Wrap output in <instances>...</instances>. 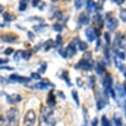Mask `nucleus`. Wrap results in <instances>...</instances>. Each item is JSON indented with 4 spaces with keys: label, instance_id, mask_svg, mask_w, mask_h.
Segmentation results:
<instances>
[{
    "label": "nucleus",
    "instance_id": "1",
    "mask_svg": "<svg viewBox=\"0 0 126 126\" xmlns=\"http://www.w3.org/2000/svg\"><path fill=\"white\" fill-rule=\"evenodd\" d=\"M56 119L53 116V110L51 107H44L41 112L40 126H56Z\"/></svg>",
    "mask_w": 126,
    "mask_h": 126
},
{
    "label": "nucleus",
    "instance_id": "2",
    "mask_svg": "<svg viewBox=\"0 0 126 126\" xmlns=\"http://www.w3.org/2000/svg\"><path fill=\"white\" fill-rule=\"evenodd\" d=\"M7 123L9 126L19 125V111L16 108H11L7 112Z\"/></svg>",
    "mask_w": 126,
    "mask_h": 126
},
{
    "label": "nucleus",
    "instance_id": "3",
    "mask_svg": "<svg viewBox=\"0 0 126 126\" xmlns=\"http://www.w3.org/2000/svg\"><path fill=\"white\" fill-rule=\"evenodd\" d=\"M36 122V113L34 110L30 109L24 116V124L26 126H33Z\"/></svg>",
    "mask_w": 126,
    "mask_h": 126
},
{
    "label": "nucleus",
    "instance_id": "4",
    "mask_svg": "<svg viewBox=\"0 0 126 126\" xmlns=\"http://www.w3.org/2000/svg\"><path fill=\"white\" fill-rule=\"evenodd\" d=\"M76 69H81L82 71H90L92 69V63L88 59H82L79 62V64L76 66Z\"/></svg>",
    "mask_w": 126,
    "mask_h": 126
},
{
    "label": "nucleus",
    "instance_id": "5",
    "mask_svg": "<svg viewBox=\"0 0 126 126\" xmlns=\"http://www.w3.org/2000/svg\"><path fill=\"white\" fill-rule=\"evenodd\" d=\"M106 26L108 28V30L110 31H114L117 26H118V21L116 18L114 17H108L107 18V21H106Z\"/></svg>",
    "mask_w": 126,
    "mask_h": 126
},
{
    "label": "nucleus",
    "instance_id": "6",
    "mask_svg": "<svg viewBox=\"0 0 126 126\" xmlns=\"http://www.w3.org/2000/svg\"><path fill=\"white\" fill-rule=\"evenodd\" d=\"M85 37L86 39L89 41V42H93L94 40H95L96 38V34H95V30H94L93 28L89 27L85 30Z\"/></svg>",
    "mask_w": 126,
    "mask_h": 126
},
{
    "label": "nucleus",
    "instance_id": "7",
    "mask_svg": "<svg viewBox=\"0 0 126 126\" xmlns=\"http://www.w3.org/2000/svg\"><path fill=\"white\" fill-rule=\"evenodd\" d=\"M102 84H103V87L105 90H107L108 88L111 87L112 85V79H111V76L110 74H105L103 79H102Z\"/></svg>",
    "mask_w": 126,
    "mask_h": 126
},
{
    "label": "nucleus",
    "instance_id": "8",
    "mask_svg": "<svg viewBox=\"0 0 126 126\" xmlns=\"http://www.w3.org/2000/svg\"><path fill=\"white\" fill-rule=\"evenodd\" d=\"M114 91H115V94L119 97V98H124L125 96H126V93H125V90H124V87L121 85V84H119V83H117L116 85H115V87H114Z\"/></svg>",
    "mask_w": 126,
    "mask_h": 126
},
{
    "label": "nucleus",
    "instance_id": "9",
    "mask_svg": "<svg viewBox=\"0 0 126 126\" xmlns=\"http://www.w3.org/2000/svg\"><path fill=\"white\" fill-rule=\"evenodd\" d=\"M6 100L10 104H14V103H17V102L21 101V96L18 95V94H16V93H14V94H11V95H6Z\"/></svg>",
    "mask_w": 126,
    "mask_h": 126
},
{
    "label": "nucleus",
    "instance_id": "10",
    "mask_svg": "<svg viewBox=\"0 0 126 126\" xmlns=\"http://www.w3.org/2000/svg\"><path fill=\"white\" fill-rule=\"evenodd\" d=\"M16 38L17 37L15 35H11V34H4L0 36V39L6 43H14L16 41Z\"/></svg>",
    "mask_w": 126,
    "mask_h": 126
},
{
    "label": "nucleus",
    "instance_id": "11",
    "mask_svg": "<svg viewBox=\"0 0 126 126\" xmlns=\"http://www.w3.org/2000/svg\"><path fill=\"white\" fill-rule=\"evenodd\" d=\"M47 104L49 107H53L56 105V96H55V94L54 92H50L49 93V95H48V98H47Z\"/></svg>",
    "mask_w": 126,
    "mask_h": 126
},
{
    "label": "nucleus",
    "instance_id": "12",
    "mask_svg": "<svg viewBox=\"0 0 126 126\" xmlns=\"http://www.w3.org/2000/svg\"><path fill=\"white\" fill-rule=\"evenodd\" d=\"M85 4H86V9L88 12H93L97 9L96 3H94L92 0H85Z\"/></svg>",
    "mask_w": 126,
    "mask_h": 126
},
{
    "label": "nucleus",
    "instance_id": "13",
    "mask_svg": "<svg viewBox=\"0 0 126 126\" xmlns=\"http://www.w3.org/2000/svg\"><path fill=\"white\" fill-rule=\"evenodd\" d=\"M79 22L81 25H87L89 23V16L86 13H81L79 17Z\"/></svg>",
    "mask_w": 126,
    "mask_h": 126
},
{
    "label": "nucleus",
    "instance_id": "14",
    "mask_svg": "<svg viewBox=\"0 0 126 126\" xmlns=\"http://www.w3.org/2000/svg\"><path fill=\"white\" fill-rule=\"evenodd\" d=\"M66 52H67L68 57H74V56L76 55V53H77V49H76V47H75L74 44H70V45L67 47Z\"/></svg>",
    "mask_w": 126,
    "mask_h": 126
},
{
    "label": "nucleus",
    "instance_id": "15",
    "mask_svg": "<svg viewBox=\"0 0 126 126\" xmlns=\"http://www.w3.org/2000/svg\"><path fill=\"white\" fill-rule=\"evenodd\" d=\"M36 88H38V89H42V90H45V89H48L50 86H54L52 83H50V82H46V81H42V82H39V83H37L36 85Z\"/></svg>",
    "mask_w": 126,
    "mask_h": 126
},
{
    "label": "nucleus",
    "instance_id": "16",
    "mask_svg": "<svg viewBox=\"0 0 126 126\" xmlns=\"http://www.w3.org/2000/svg\"><path fill=\"white\" fill-rule=\"evenodd\" d=\"M107 104V99L103 96H101L100 98L97 99V102H96V105H97V109L98 110H101L102 108H104V106Z\"/></svg>",
    "mask_w": 126,
    "mask_h": 126
},
{
    "label": "nucleus",
    "instance_id": "17",
    "mask_svg": "<svg viewBox=\"0 0 126 126\" xmlns=\"http://www.w3.org/2000/svg\"><path fill=\"white\" fill-rule=\"evenodd\" d=\"M48 26L46 25V24H40V25H37V26H34L33 27V29L35 30V31H37V32H42V31L44 30V29H46Z\"/></svg>",
    "mask_w": 126,
    "mask_h": 126
},
{
    "label": "nucleus",
    "instance_id": "18",
    "mask_svg": "<svg viewBox=\"0 0 126 126\" xmlns=\"http://www.w3.org/2000/svg\"><path fill=\"white\" fill-rule=\"evenodd\" d=\"M54 45H55V42L52 39L48 40V42L45 44V51H49L52 47H54Z\"/></svg>",
    "mask_w": 126,
    "mask_h": 126
},
{
    "label": "nucleus",
    "instance_id": "19",
    "mask_svg": "<svg viewBox=\"0 0 126 126\" xmlns=\"http://www.w3.org/2000/svg\"><path fill=\"white\" fill-rule=\"evenodd\" d=\"M29 2V0H21L20 5H19V10L20 11H24L27 7V3Z\"/></svg>",
    "mask_w": 126,
    "mask_h": 126
},
{
    "label": "nucleus",
    "instance_id": "20",
    "mask_svg": "<svg viewBox=\"0 0 126 126\" xmlns=\"http://www.w3.org/2000/svg\"><path fill=\"white\" fill-rule=\"evenodd\" d=\"M101 126H111V123L109 122V120L106 118L105 115L101 117Z\"/></svg>",
    "mask_w": 126,
    "mask_h": 126
},
{
    "label": "nucleus",
    "instance_id": "21",
    "mask_svg": "<svg viewBox=\"0 0 126 126\" xmlns=\"http://www.w3.org/2000/svg\"><path fill=\"white\" fill-rule=\"evenodd\" d=\"M114 53H115V55H116V57H118L119 59H121V60H125V54L123 53V52H121L120 50H114Z\"/></svg>",
    "mask_w": 126,
    "mask_h": 126
},
{
    "label": "nucleus",
    "instance_id": "22",
    "mask_svg": "<svg viewBox=\"0 0 126 126\" xmlns=\"http://www.w3.org/2000/svg\"><path fill=\"white\" fill-rule=\"evenodd\" d=\"M95 70H96V73H97L98 75H102V74L104 73V68H103L102 65H100V64H96Z\"/></svg>",
    "mask_w": 126,
    "mask_h": 126
},
{
    "label": "nucleus",
    "instance_id": "23",
    "mask_svg": "<svg viewBox=\"0 0 126 126\" xmlns=\"http://www.w3.org/2000/svg\"><path fill=\"white\" fill-rule=\"evenodd\" d=\"M79 49L80 51H85L87 49V44L85 42H82V41H79Z\"/></svg>",
    "mask_w": 126,
    "mask_h": 126
},
{
    "label": "nucleus",
    "instance_id": "24",
    "mask_svg": "<svg viewBox=\"0 0 126 126\" xmlns=\"http://www.w3.org/2000/svg\"><path fill=\"white\" fill-rule=\"evenodd\" d=\"M73 97H74V99H75V101H76V103H77V105L79 106V94H78V92H77V90H73Z\"/></svg>",
    "mask_w": 126,
    "mask_h": 126
},
{
    "label": "nucleus",
    "instance_id": "25",
    "mask_svg": "<svg viewBox=\"0 0 126 126\" xmlns=\"http://www.w3.org/2000/svg\"><path fill=\"white\" fill-rule=\"evenodd\" d=\"M22 56H23V52H22V51H20V50H19V51H17V52H16V54L14 55V61L18 62V61L22 58Z\"/></svg>",
    "mask_w": 126,
    "mask_h": 126
},
{
    "label": "nucleus",
    "instance_id": "26",
    "mask_svg": "<svg viewBox=\"0 0 126 126\" xmlns=\"http://www.w3.org/2000/svg\"><path fill=\"white\" fill-rule=\"evenodd\" d=\"M119 15H120V19H121L123 22L126 23V9H121Z\"/></svg>",
    "mask_w": 126,
    "mask_h": 126
},
{
    "label": "nucleus",
    "instance_id": "27",
    "mask_svg": "<svg viewBox=\"0 0 126 126\" xmlns=\"http://www.w3.org/2000/svg\"><path fill=\"white\" fill-rule=\"evenodd\" d=\"M3 18H4V20H5V21H7V22H10V21H12V20H14V19H15V17L11 16L9 13H5V14L3 15Z\"/></svg>",
    "mask_w": 126,
    "mask_h": 126
},
{
    "label": "nucleus",
    "instance_id": "28",
    "mask_svg": "<svg viewBox=\"0 0 126 126\" xmlns=\"http://www.w3.org/2000/svg\"><path fill=\"white\" fill-rule=\"evenodd\" d=\"M31 56H32V54H31V51H25V52H23L22 58L24 60H29L31 58Z\"/></svg>",
    "mask_w": 126,
    "mask_h": 126
},
{
    "label": "nucleus",
    "instance_id": "29",
    "mask_svg": "<svg viewBox=\"0 0 126 126\" xmlns=\"http://www.w3.org/2000/svg\"><path fill=\"white\" fill-rule=\"evenodd\" d=\"M46 70H47V64H42L41 65V67L39 68V70H38V73L39 74H44L45 72H46Z\"/></svg>",
    "mask_w": 126,
    "mask_h": 126
},
{
    "label": "nucleus",
    "instance_id": "30",
    "mask_svg": "<svg viewBox=\"0 0 126 126\" xmlns=\"http://www.w3.org/2000/svg\"><path fill=\"white\" fill-rule=\"evenodd\" d=\"M31 81V79L29 78H26V77H19V79H18V82H29Z\"/></svg>",
    "mask_w": 126,
    "mask_h": 126
},
{
    "label": "nucleus",
    "instance_id": "31",
    "mask_svg": "<svg viewBox=\"0 0 126 126\" xmlns=\"http://www.w3.org/2000/svg\"><path fill=\"white\" fill-rule=\"evenodd\" d=\"M53 29H54V31H57V32H61L63 30V26L61 24H55L53 26Z\"/></svg>",
    "mask_w": 126,
    "mask_h": 126
},
{
    "label": "nucleus",
    "instance_id": "32",
    "mask_svg": "<svg viewBox=\"0 0 126 126\" xmlns=\"http://www.w3.org/2000/svg\"><path fill=\"white\" fill-rule=\"evenodd\" d=\"M82 6V1L81 0H76L75 1V7L76 9H80Z\"/></svg>",
    "mask_w": 126,
    "mask_h": 126
},
{
    "label": "nucleus",
    "instance_id": "33",
    "mask_svg": "<svg viewBox=\"0 0 126 126\" xmlns=\"http://www.w3.org/2000/svg\"><path fill=\"white\" fill-rule=\"evenodd\" d=\"M19 77H20V76H18V75H16V74H13V75H11V76L9 77V79H10L11 81H18Z\"/></svg>",
    "mask_w": 126,
    "mask_h": 126
},
{
    "label": "nucleus",
    "instance_id": "34",
    "mask_svg": "<svg viewBox=\"0 0 126 126\" xmlns=\"http://www.w3.org/2000/svg\"><path fill=\"white\" fill-rule=\"evenodd\" d=\"M114 126H122V121L119 117L114 118Z\"/></svg>",
    "mask_w": 126,
    "mask_h": 126
},
{
    "label": "nucleus",
    "instance_id": "35",
    "mask_svg": "<svg viewBox=\"0 0 126 126\" xmlns=\"http://www.w3.org/2000/svg\"><path fill=\"white\" fill-rule=\"evenodd\" d=\"M104 2H105V0H98L97 3H96V8L97 9H101L103 4H104Z\"/></svg>",
    "mask_w": 126,
    "mask_h": 126
},
{
    "label": "nucleus",
    "instance_id": "36",
    "mask_svg": "<svg viewBox=\"0 0 126 126\" xmlns=\"http://www.w3.org/2000/svg\"><path fill=\"white\" fill-rule=\"evenodd\" d=\"M88 81H89V83H88L89 87H90V88L93 87V85H94V81H95V79H94V77H89Z\"/></svg>",
    "mask_w": 126,
    "mask_h": 126
},
{
    "label": "nucleus",
    "instance_id": "37",
    "mask_svg": "<svg viewBox=\"0 0 126 126\" xmlns=\"http://www.w3.org/2000/svg\"><path fill=\"white\" fill-rule=\"evenodd\" d=\"M31 78H32L33 79H41L39 73H32V74H31Z\"/></svg>",
    "mask_w": 126,
    "mask_h": 126
},
{
    "label": "nucleus",
    "instance_id": "38",
    "mask_svg": "<svg viewBox=\"0 0 126 126\" xmlns=\"http://www.w3.org/2000/svg\"><path fill=\"white\" fill-rule=\"evenodd\" d=\"M62 43H63V39H62V37L60 35H58L57 36V39H56V45L57 46H61Z\"/></svg>",
    "mask_w": 126,
    "mask_h": 126
},
{
    "label": "nucleus",
    "instance_id": "39",
    "mask_svg": "<svg viewBox=\"0 0 126 126\" xmlns=\"http://www.w3.org/2000/svg\"><path fill=\"white\" fill-rule=\"evenodd\" d=\"M59 54L61 55V57H63V58H67L68 57V55H67V52H66V50H59Z\"/></svg>",
    "mask_w": 126,
    "mask_h": 126
},
{
    "label": "nucleus",
    "instance_id": "40",
    "mask_svg": "<svg viewBox=\"0 0 126 126\" xmlns=\"http://www.w3.org/2000/svg\"><path fill=\"white\" fill-rule=\"evenodd\" d=\"M104 38H105L106 45H109V44H110V38H109V34H108V33H104Z\"/></svg>",
    "mask_w": 126,
    "mask_h": 126
},
{
    "label": "nucleus",
    "instance_id": "41",
    "mask_svg": "<svg viewBox=\"0 0 126 126\" xmlns=\"http://www.w3.org/2000/svg\"><path fill=\"white\" fill-rule=\"evenodd\" d=\"M8 63H9V60L8 59H0V66L8 64Z\"/></svg>",
    "mask_w": 126,
    "mask_h": 126
},
{
    "label": "nucleus",
    "instance_id": "42",
    "mask_svg": "<svg viewBox=\"0 0 126 126\" xmlns=\"http://www.w3.org/2000/svg\"><path fill=\"white\" fill-rule=\"evenodd\" d=\"M7 82H8V80H7L5 78L0 77V84H5V83H7Z\"/></svg>",
    "mask_w": 126,
    "mask_h": 126
},
{
    "label": "nucleus",
    "instance_id": "43",
    "mask_svg": "<svg viewBox=\"0 0 126 126\" xmlns=\"http://www.w3.org/2000/svg\"><path fill=\"white\" fill-rule=\"evenodd\" d=\"M28 38H29L30 40H34V39H35V35H34V33H32V32H28Z\"/></svg>",
    "mask_w": 126,
    "mask_h": 126
},
{
    "label": "nucleus",
    "instance_id": "44",
    "mask_svg": "<svg viewBox=\"0 0 126 126\" xmlns=\"http://www.w3.org/2000/svg\"><path fill=\"white\" fill-rule=\"evenodd\" d=\"M13 52H14V50H13V49H11V48H8L7 50H5V55H7V56H8V55H11Z\"/></svg>",
    "mask_w": 126,
    "mask_h": 126
},
{
    "label": "nucleus",
    "instance_id": "45",
    "mask_svg": "<svg viewBox=\"0 0 126 126\" xmlns=\"http://www.w3.org/2000/svg\"><path fill=\"white\" fill-rule=\"evenodd\" d=\"M39 3H40V0H32V6L33 7H37Z\"/></svg>",
    "mask_w": 126,
    "mask_h": 126
},
{
    "label": "nucleus",
    "instance_id": "46",
    "mask_svg": "<svg viewBox=\"0 0 126 126\" xmlns=\"http://www.w3.org/2000/svg\"><path fill=\"white\" fill-rule=\"evenodd\" d=\"M0 70H6V71H13V68H11V67H2V66H0Z\"/></svg>",
    "mask_w": 126,
    "mask_h": 126
},
{
    "label": "nucleus",
    "instance_id": "47",
    "mask_svg": "<svg viewBox=\"0 0 126 126\" xmlns=\"http://www.w3.org/2000/svg\"><path fill=\"white\" fill-rule=\"evenodd\" d=\"M97 122H98L97 118H94L92 120V122H91V126H97Z\"/></svg>",
    "mask_w": 126,
    "mask_h": 126
},
{
    "label": "nucleus",
    "instance_id": "48",
    "mask_svg": "<svg viewBox=\"0 0 126 126\" xmlns=\"http://www.w3.org/2000/svg\"><path fill=\"white\" fill-rule=\"evenodd\" d=\"M77 83H78L79 86H81V85L83 84V81L81 80V79H78V80H77Z\"/></svg>",
    "mask_w": 126,
    "mask_h": 126
},
{
    "label": "nucleus",
    "instance_id": "49",
    "mask_svg": "<svg viewBox=\"0 0 126 126\" xmlns=\"http://www.w3.org/2000/svg\"><path fill=\"white\" fill-rule=\"evenodd\" d=\"M125 2V0H116V3L118 4V5H121V4H123Z\"/></svg>",
    "mask_w": 126,
    "mask_h": 126
},
{
    "label": "nucleus",
    "instance_id": "50",
    "mask_svg": "<svg viewBox=\"0 0 126 126\" xmlns=\"http://www.w3.org/2000/svg\"><path fill=\"white\" fill-rule=\"evenodd\" d=\"M99 48H100V41L98 40V41H97V45H96V51L99 50Z\"/></svg>",
    "mask_w": 126,
    "mask_h": 126
},
{
    "label": "nucleus",
    "instance_id": "51",
    "mask_svg": "<svg viewBox=\"0 0 126 126\" xmlns=\"http://www.w3.org/2000/svg\"><path fill=\"white\" fill-rule=\"evenodd\" d=\"M3 10H4V7H3L2 5H0V13H2V12H3Z\"/></svg>",
    "mask_w": 126,
    "mask_h": 126
},
{
    "label": "nucleus",
    "instance_id": "52",
    "mask_svg": "<svg viewBox=\"0 0 126 126\" xmlns=\"http://www.w3.org/2000/svg\"><path fill=\"white\" fill-rule=\"evenodd\" d=\"M59 93H60V95H61V96H62L63 98H65V95H64V92H61V91H60Z\"/></svg>",
    "mask_w": 126,
    "mask_h": 126
},
{
    "label": "nucleus",
    "instance_id": "53",
    "mask_svg": "<svg viewBox=\"0 0 126 126\" xmlns=\"http://www.w3.org/2000/svg\"><path fill=\"white\" fill-rule=\"evenodd\" d=\"M51 1H52V2H58L59 0H51Z\"/></svg>",
    "mask_w": 126,
    "mask_h": 126
},
{
    "label": "nucleus",
    "instance_id": "54",
    "mask_svg": "<svg viewBox=\"0 0 126 126\" xmlns=\"http://www.w3.org/2000/svg\"><path fill=\"white\" fill-rule=\"evenodd\" d=\"M125 111H126V101H125Z\"/></svg>",
    "mask_w": 126,
    "mask_h": 126
},
{
    "label": "nucleus",
    "instance_id": "55",
    "mask_svg": "<svg viewBox=\"0 0 126 126\" xmlns=\"http://www.w3.org/2000/svg\"><path fill=\"white\" fill-rule=\"evenodd\" d=\"M0 26H3V25H2V24H1V23H0Z\"/></svg>",
    "mask_w": 126,
    "mask_h": 126
},
{
    "label": "nucleus",
    "instance_id": "56",
    "mask_svg": "<svg viewBox=\"0 0 126 126\" xmlns=\"http://www.w3.org/2000/svg\"><path fill=\"white\" fill-rule=\"evenodd\" d=\"M84 126H86V125H84Z\"/></svg>",
    "mask_w": 126,
    "mask_h": 126
}]
</instances>
